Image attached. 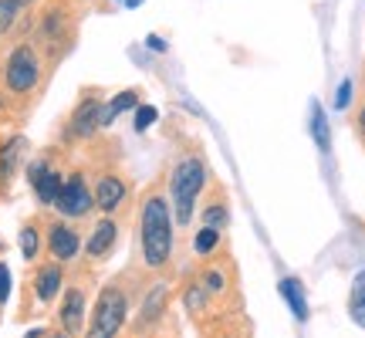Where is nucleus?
Instances as JSON below:
<instances>
[{
	"mask_svg": "<svg viewBox=\"0 0 365 338\" xmlns=\"http://www.w3.org/2000/svg\"><path fill=\"white\" fill-rule=\"evenodd\" d=\"M139 244L145 267H166L173 254V213L163 193H149L143 200L139 217Z\"/></svg>",
	"mask_w": 365,
	"mask_h": 338,
	"instance_id": "1",
	"label": "nucleus"
},
{
	"mask_svg": "<svg viewBox=\"0 0 365 338\" xmlns=\"http://www.w3.org/2000/svg\"><path fill=\"white\" fill-rule=\"evenodd\" d=\"M312 135H314V145L322 153H331V132H328V118H325V108L318 102H312Z\"/></svg>",
	"mask_w": 365,
	"mask_h": 338,
	"instance_id": "17",
	"label": "nucleus"
},
{
	"mask_svg": "<svg viewBox=\"0 0 365 338\" xmlns=\"http://www.w3.org/2000/svg\"><path fill=\"white\" fill-rule=\"evenodd\" d=\"M61 281H65V274H61V264H44L38 274H34V295L38 301H54L58 298V291H61Z\"/></svg>",
	"mask_w": 365,
	"mask_h": 338,
	"instance_id": "14",
	"label": "nucleus"
},
{
	"mask_svg": "<svg viewBox=\"0 0 365 338\" xmlns=\"http://www.w3.org/2000/svg\"><path fill=\"white\" fill-rule=\"evenodd\" d=\"M145 44H149V48H153L156 54H166V41L156 38V34H149V41H145Z\"/></svg>",
	"mask_w": 365,
	"mask_h": 338,
	"instance_id": "30",
	"label": "nucleus"
},
{
	"mask_svg": "<svg viewBox=\"0 0 365 338\" xmlns=\"http://www.w3.org/2000/svg\"><path fill=\"white\" fill-rule=\"evenodd\" d=\"M163 308H166V285H156L143 301V314H139V318H143V325L159 322V318H163Z\"/></svg>",
	"mask_w": 365,
	"mask_h": 338,
	"instance_id": "18",
	"label": "nucleus"
},
{
	"mask_svg": "<svg viewBox=\"0 0 365 338\" xmlns=\"http://www.w3.org/2000/svg\"><path fill=\"white\" fill-rule=\"evenodd\" d=\"M24 338H44V328H31Z\"/></svg>",
	"mask_w": 365,
	"mask_h": 338,
	"instance_id": "31",
	"label": "nucleus"
},
{
	"mask_svg": "<svg viewBox=\"0 0 365 338\" xmlns=\"http://www.w3.org/2000/svg\"><path fill=\"white\" fill-rule=\"evenodd\" d=\"M44 338H71L68 332H54V335H44Z\"/></svg>",
	"mask_w": 365,
	"mask_h": 338,
	"instance_id": "33",
	"label": "nucleus"
},
{
	"mask_svg": "<svg viewBox=\"0 0 365 338\" xmlns=\"http://www.w3.org/2000/svg\"><path fill=\"white\" fill-rule=\"evenodd\" d=\"M193 247H196V254H213V250L220 247V230L203 223L200 234H196V240H193Z\"/></svg>",
	"mask_w": 365,
	"mask_h": 338,
	"instance_id": "22",
	"label": "nucleus"
},
{
	"mask_svg": "<svg viewBox=\"0 0 365 338\" xmlns=\"http://www.w3.org/2000/svg\"><path fill=\"white\" fill-rule=\"evenodd\" d=\"M54 210L68 217V220H78V217H88L91 210H95V196H91V186H88V176L75 169V173H68L65 183H61V193L54 200Z\"/></svg>",
	"mask_w": 365,
	"mask_h": 338,
	"instance_id": "5",
	"label": "nucleus"
},
{
	"mask_svg": "<svg viewBox=\"0 0 365 338\" xmlns=\"http://www.w3.org/2000/svg\"><path fill=\"white\" fill-rule=\"evenodd\" d=\"M355 132L362 135V143H365V102L359 105V112H355Z\"/></svg>",
	"mask_w": 365,
	"mask_h": 338,
	"instance_id": "29",
	"label": "nucleus"
},
{
	"mask_svg": "<svg viewBox=\"0 0 365 338\" xmlns=\"http://www.w3.org/2000/svg\"><path fill=\"white\" fill-rule=\"evenodd\" d=\"M277 291H281V298L287 301L291 314H294L298 322H308V298H304V285H301L298 277H284V281L277 285Z\"/></svg>",
	"mask_w": 365,
	"mask_h": 338,
	"instance_id": "16",
	"label": "nucleus"
},
{
	"mask_svg": "<svg viewBox=\"0 0 365 338\" xmlns=\"http://www.w3.org/2000/svg\"><path fill=\"white\" fill-rule=\"evenodd\" d=\"M27 183H31L34 196H38L44 207H54V200H58V193H61V183H65V176H61V173L48 163V156H38L31 166H27Z\"/></svg>",
	"mask_w": 365,
	"mask_h": 338,
	"instance_id": "8",
	"label": "nucleus"
},
{
	"mask_svg": "<svg viewBox=\"0 0 365 338\" xmlns=\"http://www.w3.org/2000/svg\"><path fill=\"white\" fill-rule=\"evenodd\" d=\"M91 196H95V207L112 217V213L125 203L129 183H125V176H118V173H102L98 180L91 183Z\"/></svg>",
	"mask_w": 365,
	"mask_h": 338,
	"instance_id": "9",
	"label": "nucleus"
},
{
	"mask_svg": "<svg viewBox=\"0 0 365 338\" xmlns=\"http://www.w3.org/2000/svg\"><path fill=\"white\" fill-rule=\"evenodd\" d=\"M139 102H143V91H139V88H125V91H118V95H112V98L105 102V108H102V129H108V126H112L122 112L135 108Z\"/></svg>",
	"mask_w": 365,
	"mask_h": 338,
	"instance_id": "15",
	"label": "nucleus"
},
{
	"mask_svg": "<svg viewBox=\"0 0 365 338\" xmlns=\"http://www.w3.org/2000/svg\"><path fill=\"white\" fill-rule=\"evenodd\" d=\"M41 250V230L38 223H27L24 230H21V254H24V260H34Z\"/></svg>",
	"mask_w": 365,
	"mask_h": 338,
	"instance_id": "21",
	"label": "nucleus"
},
{
	"mask_svg": "<svg viewBox=\"0 0 365 338\" xmlns=\"http://www.w3.org/2000/svg\"><path fill=\"white\" fill-rule=\"evenodd\" d=\"M203 287H207L210 295H220V291H223V277L217 271H207V277H203Z\"/></svg>",
	"mask_w": 365,
	"mask_h": 338,
	"instance_id": "28",
	"label": "nucleus"
},
{
	"mask_svg": "<svg viewBox=\"0 0 365 338\" xmlns=\"http://www.w3.org/2000/svg\"><path fill=\"white\" fill-rule=\"evenodd\" d=\"M24 153H27V139L24 135H7L0 139V193L11 186V180L17 176V169L24 163Z\"/></svg>",
	"mask_w": 365,
	"mask_h": 338,
	"instance_id": "10",
	"label": "nucleus"
},
{
	"mask_svg": "<svg viewBox=\"0 0 365 338\" xmlns=\"http://www.w3.org/2000/svg\"><path fill=\"white\" fill-rule=\"evenodd\" d=\"M102 108H105L102 95H95V91L85 95L65 122V143H88L91 135H98V129H102Z\"/></svg>",
	"mask_w": 365,
	"mask_h": 338,
	"instance_id": "6",
	"label": "nucleus"
},
{
	"mask_svg": "<svg viewBox=\"0 0 365 338\" xmlns=\"http://www.w3.org/2000/svg\"><path fill=\"white\" fill-rule=\"evenodd\" d=\"M48 250H51L54 260H71L81 250L78 230H75L71 223H61V220L51 223V230H48Z\"/></svg>",
	"mask_w": 365,
	"mask_h": 338,
	"instance_id": "11",
	"label": "nucleus"
},
{
	"mask_svg": "<svg viewBox=\"0 0 365 338\" xmlns=\"http://www.w3.org/2000/svg\"><path fill=\"white\" fill-rule=\"evenodd\" d=\"M115 240H118V223L105 213L102 220L91 227V234H88V240H85V254H88L91 260H98V257H105L108 250L115 247Z\"/></svg>",
	"mask_w": 365,
	"mask_h": 338,
	"instance_id": "12",
	"label": "nucleus"
},
{
	"mask_svg": "<svg viewBox=\"0 0 365 338\" xmlns=\"http://www.w3.org/2000/svg\"><path fill=\"white\" fill-rule=\"evenodd\" d=\"M129 318V298L125 291L115 285H108L98 291V301L91 308V318H88V332L85 338H115Z\"/></svg>",
	"mask_w": 365,
	"mask_h": 338,
	"instance_id": "4",
	"label": "nucleus"
},
{
	"mask_svg": "<svg viewBox=\"0 0 365 338\" xmlns=\"http://www.w3.org/2000/svg\"><path fill=\"white\" fill-rule=\"evenodd\" d=\"M207 190V163L203 156H180L170 169V196H173V213L180 227L193 220L196 200Z\"/></svg>",
	"mask_w": 365,
	"mask_h": 338,
	"instance_id": "2",
	"label": "nucleus"
},
{
	"mask_svg": "<svg viewBox=\"0 0 365 338\" xmlns=\"http://www.w3.org/2000/svg\"><path fill=\"white\" fill-rule=\"evenodd\" d=\"M349 102H352V81H341L339 85V95H335V108H349Z\"/></svg>",
	"mask_w": 365,
	"mask_h": 338,
	"instance_id": "26",
	"label": "nucleus"
},
{
	"mask_svg": "<svg viewBox=\"0 0 365 338\" xmlns=\"http://www.w3.org/2000/svg\"><path fill=\"white\" fill-rule=\"evenodd\" d=\"M203 223H207V227H217V230H223V227L230 223V213H227V200H223V193H217L207 203V210H203Z\"/></svg>",
	"mask_w": 365,
	"mask_h": 338,
	"instance_id": "20",
	"label": "nucleus"
},
{
	"mask_svg": "<svg viewBox=\"0 0 365 338\" xmlns=\"http://www.w3.org/2000/svg\"><path fill=\"white\" fill-rule=\"evenodd\" d=\"M44 78V65H41V51L34 44H14L11 54L4 58V68H0V85L4 91L11 95V98H27V95H34Z\"/></svg>",
	"mask_w": 365,
	"mask_h": 338,
	"instance_id": "3",
	"label": "nucleus"
},
{
	"mask_svg": "<svg viewBox=\"0 0 365 338\" xmlns=\"http://www.w3.org/2000/svg\"><path fill=\"white\" fill-rule=\"evenodd\" d=\"M122 4H125V7H129V11H132V7H139L143 0H122Z\"/></svg>",
	"mask_w": 365,
	"mask_h": 338,
	"instance_id": "32",
	"label": "nucleus"
},
{
	"mask_svg": "<svg viewBox=\"0 0 365 338\" xmlns=\"http://www.w3.org/2000/svg\"><path fill=\"white\" fill-rule=\"evenodd\" d=\"M11 298V271H7V264H0V304Z\"/></svg>",
	"mask_w": 365,
	"mask_h": 338,
	"instance_id": "27",
	"label": "nucleus"
},
{
	"mask_svg": "<svg viewBox=\"0 0 365 338\" xmlns=\"http://www.w3.org/2000/svg\"><path fill=\"white\" fill-rule=\"evenodd\" d=\"M38 34H41L44 51L51 54V61H58L68 51V44H71V17H68V11H61V7L44 11V17H41V24H38Z\"/></svg>",
	"mask_w": 365,
	"mask_h": 338,
	"instance_id": "7",
	"label": "nucleus"
},
{
	"mask_svg": "<svg viewBox=\"0 0 365 338\" xmlns=\"http://www.w3.org/2000/svg\"><path fill=\"white\" fill-rule=\"evenodd\" d=\"M21 14H24V7H21L17 0H0V34L14 31V24H17Z\"/></svg>",
	"mask_w": 365,
	"mask_h": 338,
	"instance_id": "24",
	"label": "nucleus"
},
{
	"mask_svg": "<svg viewBox=\"0 0 365 338\" xmlns=\"http://www.w3.org/2000/svg\"><path fill=\"white\" fill-rule=\"evenodd\" d=\"M203 301H207V287H190V295H186L190 312H200V308H203Z\"/></svg>",
	"mask_w": 365,
	"mask_h": 338,
	"instance_id": "25",
	"label": "nucleus"
},
{
	"mask_svg": "<svg viewBox=\"0 0 365 338\" xmlns=\"http://www.w3.org/2000/svg\"><path fill=\"white\" fill-rule=\"evenodd\" d=\"M132 112H135V118H132V129H135V132H145L159 118V108H156V105H149V102H139Z\"/></svg>",
	"mask_w": 365,
	"mask_h": 338,
	"instance_id": "23",
	"label": "nucleus"
},
{
	"mask_svg": "<svg viewBox=\"0 0 365 338\" xmlns=\"http://www.w3.org/2000/svg\"><path fill=\"white\" fill-rule=\"evenodd\" d=\"M58 318H61V332H68V335H75L81 328V322H85V291L81 287H68L65 291Z\"/></svg>",
	"mask_w": 365,
	"mask_h": 338,
	"instance_id": "13",
	"label": "nucleus"
},
{
	"mask_svg": "<svg viewBox=\"0 0 365 338\" xmlns=\"http://www.w3.org/2000/svg\"><path fill=\"white\" fill-rule=\"evenodd\" d=\"M349 314L355 318V325L365 328V271L355 274L352 295H349Z\"/></svg>",
	"mask_w": 365,
	"mask_h": 338,
	"instance_id": "19",
	"label": "nucleus"
}]
</instances>
